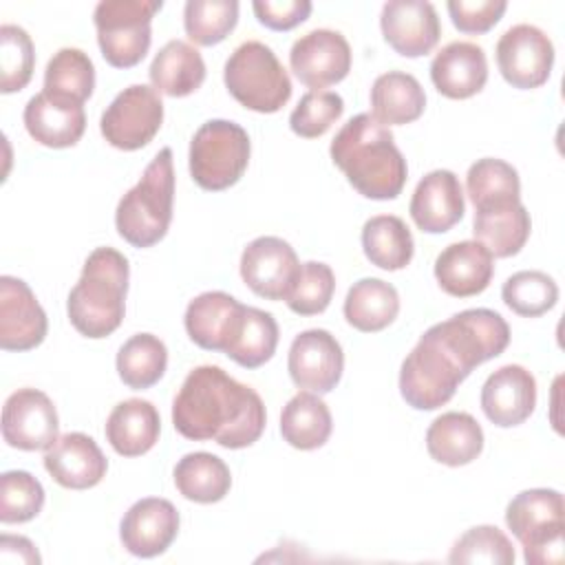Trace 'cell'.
<instances>
[{
    "label": "cell",
    "mask_w": 565,
    "mask_h": 565,
    "mask_svg": "<svg viewBox=\"0 0 565 565\" xmlns=\"http://www.w3.org/2000/svg\"><path fill=\"white\" fill-rule=\"evenodd\" d=\"M49 320L31 287L13 276L0 278V347L31 351L46 338Z\"/></svg>",
    "instance_id": "obj_17"
},
{
    "label": "cell",
    "mask_w": 565,
    "mask_h": 565,
    "mask_svg": "<svg viewBox=\"0 0 565 565\" xmlns=\"http://www.w3.org/2000/svg\"><path fill=\"white\" fill-rule=\"evenodd\" d=\"M532 218L523 203L501 207V210H488V212H475L472 221V234L475 241H479L494 258H510L523 249V245L530 238Z\"/></svg>",
    "instance_id": "obj_35"
},
{
    "label": "cell",
    "mask_w": 565,
    "mask_h": 565,
    "mask_svg": "<svg viewBox=\"0 0 565 565\" xmlns=\"http://www.w3.org/2000/svg\"><path fill=\"white\" fill-rule=\"evenodd\" d=\"M331 161L362 196L388 201L402 194L408 168L388 126L371 113L351 117L333 137Z\"/></svg>",
    "instance_id": "obj_2"
},
{
    "label": "cell",
    "mask_w": 565,
    "mask_h": 565,
    "mask_svg": "<svg viewBox=\"0 0 565 565\" xmlns=\"http://www.w3.org/2000/svg\"><path fill=\"white\" fill-rule=\"evenodd\" d=\"M278 347V322L269 311L258 307L243 309L241 322L225 347V355L243 369H258L271 360Z\"/></svg>",
    "instance_id": "obj_37"
},
{
    "label": "cell",
    "mask_w": 565,
    "mask_h": 565,
    "mask_svg": "<svg viewBox=\"0 0 565 565\" xmlns=\"http://www.w3.org/2000/svg\"><path fill=\"white\" fill-rule=\"evenodd\" d=\"M287 371L298 388L318 395L331 393L344 371L342 347L327 329H307L289 347Z\"/></svg>",
    "instance_id": "obj_14"
},
{
    "label": "cell",
    "mask_w": 565,
    "mask_h": 565,
    "mask_svg": "<svg viewBox=\"0 0 565 565\" xmlns=\"http://www.w3.org/2000/svg\"><path fill=\"white\" fill-rule=\"evenodd\" d=\"M252 143L243 126L230 119H210L190 141V177L210 192L232 188L247 170Z\"/></svg>",
    "instance_id": "obj_8"
},
{
    "label": "cell",
    "mask_w": 565,
    "mask_h": 565,
    "mask_svg": "<svg viewBox=\"0 0 565 565\" xmlns=\"http://www.w3.org/2000/svg\"><path fill=\"white\" fill-rule=\"evenodd\" d=\"M174 205L172 150L161 148L146 166L141 179L117 203L115 227L132 247H152L170 227Z\"/></svg>",
    "instance_id": "obj_4"
},
{
    "label": "cell",
    "mask_w": 565,
    "mask_h": 565,
    "mask_svg": "<svg viewBox=\"0 0 565 565\" xmlns=\"http://www.w3.org/2000/svg\"><path fill=\"white\" fill-rule=\"evenodd\" d=\"M430 79L448 99H468L488 82V60L475 42H450L430 62Z\"/></svg>",
    "instance_id": "obj_25"
},
{
    "label": "cell",
    "mask_w": 565,
    "mask_h": 565,
    "mask_svg": "<svg viewBox=\"0 0 565 565\" xmlns=\"http://www.w3.org/2000/svg\"><path fill=\"white\" fill-rule=\"evenodd\" d=\"M163 124V102L152 86L132 84L124 88L104 110L99 130L117 150H139L148 146Z\"/></svg>",
    "instance_id": "obj_10"
},
{
    "label": "cell",
    "mask_w": 565,
    "mask_h": 565,
    "mask_svg": "<svg viewBox=\"0 0 565 565\" xmlns=\"http://www.w3.org/2000/svg\"><path fill=\"white\" fill-rule=\"evenodd\" d=\"M44 468L62 488L88 490L106 477L108 459L93 437L84 433H66L46 448Z\"/></svg>",
    "instance_id": "obj_22"
},
{
    "label": "cell",
    "mask_w": 565,
    "mask_h": 565,
    "mask_svg": "<svg viewBox=\"0 0 565 565\" xmlns=\"http://www.w3.org/2000/svg\"><path fill=\"white\" fill-rule=\"evenodd\" d=\"M152 88L168 97H185L205 82V62L185 40L166 42L148 68Z\"/></svg>",
    "instance_id": "obj_29"
},
{
    "label": "cell",
    "mask_w": 565,
    "mask_h": 565,
    "mask_svg": "<svg viewBox=\"0 0 565 565\" xmlns=\"http://www.w3.org/2000/svg\"><path fill=\"white\" fill-rule=\"evenodd\" d=\"M168 366V349L163 340L152 333H137L128 338L117 351V373L132 391L154 386Z\"/></svg>",
    "instance_id": "obj_38"
},
{
    "label": "cell",
    "mask_w": 565,
    "mask_h": 565,
    "mask_svg": "<svg viewBox=\"0 0 565 565\" xmlns=\"http://www.w3.org/2000/svg\"><path fill=\"white\" fill-rule=\"evenodd\" d=\"M497 66L503 79L521 90L539 88L550 79L554 44L534 24H514L497 42Z\"/></svg>",
    "instance_id": "obj_11"
},
{
    "label": "cell",
    "mask_w": 565,
    "mask_h": 565,
    "mask_svg": "<svg viewBox=\"0 0 565 565\" xmlns=\"http://www.w3.org/2000/svg\"><path fill=\"white\" fill-rule=\"evenodd\" d=\"M174 486L188 501L216 503L232 488L227 463L212 452H188L174 466Z\"/></svg>",
    "instance_id": "obj_34"
},
{
    "label": "cell",
    "mask_w": 565,
    "mask_h": 565,
    "mask_svg": "<svg viewBox=\"0 0 565 565\" xmlns=\"http://www.w3.org/2000/svg\"><path fill=\"white\" fill-rule=\"evenodd\" d=\"M130 265L113 247H97L84 260L79 280L68 291L66 313L77 333L90 340L110 335L124 320Z\"/></svg>",
    "instance_id": "obj_3"
},
{
    "label": "cell",
    "mask_w": 565,
    "mask_h": 565,
    "mask_svg": "<svg viewBox=\"0 0 565 565\" xmlns=\"http://www.w3.org/2000/svg\"><path fill=\"white\" fill-rule=\"evenodd\" d=\"M466 190L475 212L501 210L521 203V181L514 166L503 159H477L466 174Z\"/></svg>",
    "instance_id": "obj_33"
},
{
    "label": "cell",
    "mask_w": 565,
    "mask_h": 565,
    "mask_svg": "<svg viewBox=\"0 0 565 565\" xmlns=\"http://www.w3.org/2000/svg\"><path fill=\"white\" fill-rule=\"evenodd\" d=\"M426 93L417 77L404 71L382 73L371 86V115L384 126H404L422 117Z\"/></svg>",
    "instance_id": "obj_30"
},
{
    "label": "cell",
    "mask_w": 565,
    "mask_h": 565,
    "mask_svg": "<svg viewBox=\"0 0 565 565\" xmlns=\"http://www.w3.org/2000/svg\"><path fill=\"white\" fill-rule=\"evenodd\" d=\"M344 113V99L333 90H309L289 115V128L302 139L322 137Z\"/></svg>",
    "instance_id": "obj_46"
},
{
    "label": "cell",
    "mask_w": 565,
    "mask_h": 565,
    "mask_svg": "<svg viewBox=\"0 0 565 565\" xmlns=\"http://www.w3.org/2000/svg\"><path fill=\"white\" fill-rule=\"evenodd\" d=\"M104 433L117 455L141 457L159 441V411L152 402L141 397L124 399L110 411Z\"/></svg>",
    "instance_id": "obj_27"
},
{
    "label": "cell",
    "mask_w": 565,
    "mask_h": 565,
    "mask_svg": "<svg viewBox=\"0 0 565 565\" xmlns=\"http://www.w3.org/2000/svg\"><path fill=\"white\" fill-rule=\"evenodd\" d=\"M238 22L236 0H188L183 7L185 35L199 46L223 42Z\"/></svg>",
    "instance_id": "obj_40"
},
{
    "label": "cell",
    "mask_w": 565,
    "mask_h": 565,
    "mask_svg": "<svg viewBox=\"0 0 565 565\" xmlns=\"http://www.w3.org/2000/svg\"><path fill=\"white\" fill-rule=\"evenodd\" d=\"M380 26L386 44L404 57L430 53L441 35L437 11L424 0H391L382 7Z\"/></svg>",
    "instance_id": "obj_19"
},
{
    "label": "cell",
    "mask_w": 565,
    "mask_h": 565,
    "mask_svg": "<svg viewBox=\"0 0 565 565\" xmlns=\"http://www.w3.org/2000/svg\"><path fill=\"white\" fill-rule=\"evenodd\" d=\"M161 0H102L93 11L97 44L115 68L137 66L152 42V18Z\"/></svg>",
    "instance_id": "obj_9"
},
{
    "label": "cell",
    "mask_w": 565,
    "mask_h": 565,
    "mask_svg": "<svg viewBox=\"0 0 565 565\" xmlns=\"http://www.w3.org/2000/svg\"><path fill=\"white\" fill-rule=\"evenodd\" d=\"M501 298L516 316L539 318L558 302V285L545 271L523 269L503 282Z\"/></svg>",
    "instance_id": "obj_41"
},
{
    "label": "cell",
    "mask_w": 565,
    "mask_h": 565,
    "mask_svg": "<svg viewBox=\"0 0 565 565\" xmlns=\"http://www.w3.org/2000/svg\"><path fill=\"white\" fill-rule=\"evenodd\" d=\"M223 82L230 95L254 113H278L291 97V79L276 53L258 42L238 44L225 62Z\"/></svg>",
    "instance_id": "obj_6"
},
{
    "label": "cell",
    "mask_w": 565,
    "mask_h": 565,
    "mask_svg": "<svg viewBox=\"0 0 565 565\" xmlns=\"http://www.w3.org/2000/svg\"><path fill=\"white\" fill-rule=\"evenodd\" d=\"M516 558L512 541L497 525H475L463 532L450 554V563H488V565H512Z\"/></svg>",
    "instance_id": "obj_43"
},
{
    "label": "cell",
    "mask_w": 565,
    "mask_h": 565,
    "mask_svg": "<svg viewBox=\"0 0 565 565\" xmlns=\"http://www.w3.org/2000/svg\"><path fill=\"white\" fill-rule=\"evenodd\" d=\"M455 29L468 35L488 33L505 13V0H450L446 4Z\"/></svg>",
    "instance_id": "obj_47"
},
{
    "label": "cell",
    "mask_w": 565,
    "mask_h": 565,
    "mask_svg": "<svg viewBox=\"0 0 565 565\" xmlns=\"http://www.w3.org/2000/svg\"><path fill=\"white\" fill-rule=\"evenodd\" d=\"M22 119L26 132L46 148H71L86 130L84 106L46 90L26 102Z\"/></svg>",
    "instance_id": "obj_23"
},
{
    "label": "cell",
    "mask_w": 565,
    "mask_h": 565,
    "mask_svg": "<svg viewBox=\"0 0 565 565\" xmlns=\"http://www.w3.org/2000/svg\"><path fill=\"white\" fill-rule=\"evenodd\" d=\"M413 223L426 234H444L455 227L466 212L463 188L450 170H433L417 183L411 205Z\"/></svg>",
    "instance_id": "obj_21"
},
{
    "label": "cell",
    "mask_w": 565,
    "mask_h": 565,
    "mask_svg": "<svg viewBox=\"0 0 565 565\" xmlns=\"http://www.w3.org/2000/svg\"><path fill=\"white\" fill-rule=\"evenodd\" d=\"M245 305L225 291H203L190 300L183 324L190 340L205 351H225Z\"/></svg>",
    "instance_id": "obj_26"
},
{
    "label": "cell",
    "mask_w": 565,
    "mask_h": 565,
    "mask_svg": "<svg viewBox=\"0 0 565 565\" xmlns=\"http://www.w3.org/2000/svg\"><path fill=\"white\" fill-rule=\"evenodd\" d=\"M335 291V276L327 263L307 260L300 265V274L285 298L287 307L298 316H318L322 313Z\"/></svg>",
    "instance_id": "obj_45"
},
{
    "label": "cell",
    "mask_w": 565,
    "mask_h": 565,
    "mask_svg": "<svg viewBox=\"0 0 565 565\" xmlns=\"http://www.w3.org/2000/svg\"><path fill=\"white\" fill-rule=\"evenodd\" d=\"M435 327L472 369L501 355L510 344V327L503 316L483 307L459 311Z\"/></svg>",
    "instance_id": "obj_16"
},
{
    "label": "cell",
    "mask_w": 565,
    "mask_h": 565,
    "mask_svg": "<svg viewBox=\"0 0 565 565\" xmlns=\"http://www.w3.org/2000/svg\"><path fill=\"white\" fill-rule=\"evenodd\" d=\"M342 311L353 329L362 333H375L386 329L397 318L399 294L391 282L382 278H360L347 291Z\"/></svg>",
    "instance_id": "obj_31"
},
{
    "label": "cell",
    "mask_w": 565,
    "mask_h": 565,
    "mask_svg": "<svg viewBox=\"0 0 565 565\" xmlns=\"http://www.w3.org/2000/svg\"><path fill=\"white\" fill-rule=\"evenodd\" d=\"M563 494L554 488H530L508 503L505 525L523 545L527 565L563 561Z\"/></svg>",
    "instance_id": "obj_7"
},
{
    "label": "cell",
    "mask_w": 565,
    "mask_h": 565,
    "mask_svg": "<svg viewBox=\"0 0 565 565\" xmlns=\"http://www.w3.org/2000/svg\"><path fill=\"white\" fill-rule=\"evenodd\" d=\"M44 505L42 483L26 470H7L0 477V521L26 523Z\"/></svg>",
    "instance_id": "obj_44"
},
{
    "label": "cell",
    "mask_w": 565,
    "mask_h": 565,
    "mask_svg": "<svg viewBox=\"0 0 565 565\" xmlns=\"http://www.w3.org/2000/svg\"><path fill=\"white\" fill-rule=\"evenodd\" d=\"M300 274L294 247L278 236H258L241 254L243 282L265 300H285Z\"/></svg>",
    "instance_id": "obj_13"
},
{
    "label": "cell",
    "mask_w": 565,
    "mask_h": 565,
    "mask_svg": "<svg viewBox=\"0 0 565 565\" xmlns=\"http://www.w3.org/2000/svg\"><path fill=\"white\" fill-rule=\"evenodd\" d=\"M470 373L472 369L433 324L402 362L399 393L415 411H435L452 399Z\"/></svg>",
    "instance_id": "obj_5"
},
{
    "label": "cell",
    "mask_w": 565,
    "mask_h": 565,
    "mask_svg": "<svg viewBox=\"0 0 565 565\" xmlns=\"http://www.w3.org/2000/svg\"><path fill=\"white\" fill-rule=\"evenodd\" d=\"M2 437L18 450H46L60 437V419L51 397L38 388H18L2 408Z\"/></svg>",
    "instance_id": "obj_12"
},
{
    "label": "cell",
    "mask_w": 565,
    "mask_h": 565,
    "mask_svg": "<svg viewBox=\"0 0 565 565\" xmlns=\"http://www.w3.org/2000/svg\"><path fill=\"white\" fill-rule=\"evenodd\" d=\"M179 534V512L161 497L135 501L119 523L121 545L139 558L163 554Z\"/></svg>",
    "instance_id": "obj_18"
},
{
    "label": "cell",
    "mask_w": 565,
    "mask_h": 565,
    "mask_svg": "<svg viewBox=\"0 0 565 565\" xmlns=\"http://www.w3.org/2000/svg\"><path fill=\"white\" fill-rule=\"evenodd\" d=\"M35 68L31 35L18 24L0 26V90L4 95L26 88Z\"/></svg>",
    "instance_id": "obj_42"
},
{
    "label": "cell",
    "mask_w": 565,
    "mask_h": 565,
    "mask_svg": "<svg viewBox=\"0 0 565 565\" xmlns=\"http://www.w3.org/2000/svg\"><path fill=\"white\" fill-rule=\"evenodd\" d=\"M289 66L305 86L327 88L349 75L351 46L338 31L313 29L291 44Z\"/></svg>",
    "instance_id": "obj_15"
},
{
    "label": "cell",
    "mask_w": 565,
    "mask_h": 565,
    "mask_svg": "<svg viewBox=\"0 0 565 565\" xmlns=\"http://www.w3.org/2000/svg\"><path fill=\"white\" fill-rule=\"evenodd\" d=\"M95 88V66L82 49L64 46L49 60L44 68V90L84 104Z\"/></svg>",
    "instance_id": "obj_39"
},
{
    "label": "cell",
    "mask_w": 565,
    "mask_h": 565,
    "mask_svg": "<svg viewBox=\"0 0 565 565\" xmlns=\"http://www.w3.org/2000/svg\"><path fill=\"white\" fill-rule=\"evenodd\" d=\"M362 249L371 265L397 271L404 269L415 252L408 225L395 214L371 216L362 227Z\"/></svg>",
    "instance_id": "obj_36"
},
{
    "label": "cell",
    "mask_w": 565,
    "mask_h": 565,
    "mask_svg": "<svg viewBox=\"0 0 565 565\" xmlns=\"http://www.w3.org/2000/svg\"><path fill=\"white\" fill-rule=\"evenodd\" d=\"M435 278L439 287L455 298H470L490 285L494 276V256L479 241H459L448 245L435 258Z\"/></svg>",
    "instance_id": "obj_24"
},
{
    "label": "cell",
    "mask_w": 565,
    "mask_h": 565,
    "mask_svg": "<svg viewBox=\"0 0 565 565\" xmlns=\"http://www.w3.org/2000/svg\"><path fill=\"white\" fill-rule=\"evenodd\" d=\"M252 9L260 24H265L271 31H289L305 22L311 13L309 0H256L252 2Z\"/></svg>",
    "instance_id": "obj_48"
},
{
    "label": "cell",
    "mask_w": 565,
    "mask_h": 565,
    "mask_svg": "<svg viewBox=\"0 0 565 565\" xmlns=\"http://www.w3.org/2000/svg\"><path fill=\"white\" fill-rule=\"evenodd\" d=\"M0 561L4 565L9 563H22V565H38L42 558L35 550V545L26 536H13L2 534L0 536Z\"/></svg>",
    "instance_id": "obj_49"
},
{
    "label": "cell",
    "mask_w": 565,
    "mask_h": 565,
    "mask_svg": "<svg viewBox=\"0 0 565 565\" xmlns=\"http://www.w3.org/2000/svg\"><path fill=\"white\" fill-rule=\"evenodd\" d=\"M331 430V411L318 393L300 391L282 406L280 435L289 446L298 450H316L327 444Z\"/></svg>",
    "instance_id": "obj_32"
},
{
    "label": "cell",
    "mask_w": 565,
    "mask_h": 565,
    "mask_svg": "<svg viewBox=\"0 0 565 565\" xmlns=\"http://www.w3.org/2000/svg\"><path fill=\"white\" fill-rule=\"evenodd\" d=\"M536 406V380L521 364H505L481 386V411L499 428L523 424Z\"/></svg>",
    "instance_id": "obj_20"
},
{
    "label": "cell",
    "mask_w": 565,
    "mask_h": 565,
    "mask_svg": "<svg viewBox=\"0 0 565 565\" xmlns=\"http://www.w3.org/2000/svg\"><path fill=\"white\" fill-rule=\"evenodd\" d=\"M172 424L192 441H216L223 448H247L265 430L267 413L260 395L236 382L221 366L192 369L172 402Z\"/></svg>",
    "instance_id": "obj_1"
},
{
    "label": "cell",
    "mask_w": 565,
    "mask_h": 565,
    "mask_svg": "<svg viewBox=\"0 0 565 565\" xmlns=\"http://www.w3.org/2000/svg\"><path fill=\"white\" fill-rule=\"evenodd\" d=\"M428 455L450 468L475 461L483 450V430L470 413L448 411L435 417L426 430Z\"/></svg>",
    "instance_id": "obj_28"
}]
</instances>
